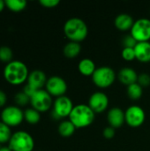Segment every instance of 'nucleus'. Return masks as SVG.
<instances>
[{
    "mask_svg": "<svg viewBox=\"0 0 150 151\" xmlns=\"http://www.w3.org/2000/svg\"><path fill=\"white\" fill-rule=\"evenodd\" d=\"M126 92H127L128 97L131 100L136 101V100H139L142 96L143 88L136 82V83H133L132 85H129L127 87Z\"/></svg>",
    "mask_w": 150,
    "mask_h": 151,
    "instance_id": "21",
    "label": "nucleus"
},
{
    "mask_svg": "<svg viewBox=\"0 0 150 151\" xmlns=\"http://www.w3.org/2000/svg\"><path fill=\"white\" fill-rule=\"evenodd\" d=\"M14 99H15L16 104L17 105H20V106H24V105L27 104L28 103H30V98L23 91L16 94Z\"/></svg>",
    "mask_w": 150,
    "mask_h": 151,
    "instance_id": "26",
    "label": "nucleus"
},
{
    "mask_svg": "<svg viewBox=\"0 0 150 151\" xmlns=\"http://www.w3.org/2000/svg\"><path fill=\"white\" fill-rule=\"evenodd\" d=\"M12 55L13 54H12V50L11 48L7 46L0 47V60L2 62H5L7 64L11 62Z\"/></svg>",
    "mask_w": 150,
    "mask_h": 151,
    "instance_id": "25",
    "label": "nucleus"
},
{
    "mask_svg": "<svg viewBox=\"0 0 150 151\" xmlns=\"http://www.w3.org/2000/svg\"><path fill=\"white\" fill-rule=\"evenodd\" d=\"M30 104L34 110L39 112H44L50 109L53 104L52 96L46 90L39 89L30 98Z\"/></svg>",
    "mask_w": 150,
    "mask_h": 151,
    "instance_id": "8",
    "label": "nucleus"
},
{
    "mask_svg": "<svg viewBox=\"0 0 150 151\" xmlns=\"http://www.w3.org/2000/svg\"><path fill=\"white\" fill-rule=\"evenodd\" d=\"M73 107L74 105L68 96H63L60 97H57V99L53 103V111L51 112V116L55 120L61 119L66 117L69 118Z\"/></svg>",
    "mask_w": 150,
    "mask_h": 151,
    "instance_id": "6",
    "label": "nucleus"
},
{
    "mask_svg": "<svg viewBox=\"0 0 150 151\" xmlns=\"http://www.w3.org/2000/svg\"><path fill=\"white\" fill-rule=\"evenodd\" d=\"M126 123L131 127H141L146 119L144 110L139 105H131L125 111Z\"/></svg>",
    "mask_w": 150,
    "mask_h": 151,
    "instance_id": "10",
    "label": "nucleus"
},
{
    "mask_svg": "<svg viewBox=\"0 0 150 151\" xmlns=\"http://www.w3.org/2000/svg\"><path fill=\"white\" fill-rule=\"evenodd\" d=\"M79 72L84 76H92L96 70L95 62L90 58H83L80 61L78 65Z\"/></svg>",
    "mask_w": 150,
    "mask_h": 151,
    "instance_id": "18",
    "label": "nucleus"
},
{
    "mask_svg": "<svg viewBox=\"0 0 150 151\" xmlns=\"http://www.w3.org/2000/svg\"><path fill=\"white\" fill-rule=\"evenodd\" d=\"M46 91L51 96L56 97H60L65 96L67 91V83L66 81L60 76H51L47 80Z\"/></svg>",
    "mask_w": 150,
    "mask_h": 151,
    "instance_id": "11",
    "label": "nucleus"
},
{
    "mask_svg": "<svg viewBox=\"0 0 150 151\" xmlns=\"http://www.w3.org/2000/svg\"><path fill=\"white\" fill-rule=\"evenodd\" d=\"M133 23H134V20H133V17L127 13L118 14L114 20L115 27L120 31L131 30L133 26Z\"/></svg>",
    "mask_w": 150,
    "mask_h": 151,
    "instance_id": "17",
    "label": "nucleus"
},
{
    "mask_svg": "<svg viewBox=\"0 0 150 151\" xmlns=\"http://www.w3.org/2000/svg\"><path fill=\"white\" fill-rule=\"evenodd\" d=\"M2 122L8 127H17L24 119V111L17 106H8L1 113Z\"/></svg>",
    "mask_w": 150,
    "mask_h": 151,
    "instance_id": "9",
    "label": "nucleus"
},
{
    "mask_svg": "<svg viewBox=\"0 0 150 151\" xmlns=\"http://www.w3.org/2000/svg\"><path fill=\"white\" fill-rule=\"evenodd\" d=\"M8 147L11 151H33L34 142L33 137L25 131H19L12 134Z\"/></svg>",
    "mask_w": 150,
    "mask_h": 151,
    "instance_id": "4",
    "label": "nucleus"
},
{
    "mask_svg": "<svg viewBox=\"0 0 150 151\" xmlns=\"http://www.w3.org/2000/svg\"><path fill=\"white\" fill-rule=\"evenodd\" d=\"M137 41L131 35H128L123 39V45L124 48H134L137 44Z\"/></svg>",
    "mask_w": 150,
    "mask_h": 151,
    "instance_id": "29",
    "label": "nucleus"
},
{
    "mask_svg": "<svg viewBox=\"0 0 150 151\" xmlns=\"http://www.w3.org/2000/svg\"><path fill=\"white\" fill-rule=\"evenodd\" d=\"M131 35L137 41V42H149L150 40V19L141 18L134 21L132 27Z\"/></svg>",
    "mask_w": 150,
    "mask_h": 151,
    "instance_id": "7",
    "label": "nucleus"
},
{
    "mask_svg": "<svg viewBox=\"0 0 150 151\" xmlns=\"http://www.w3.org/2000/svg\"><path fill=\"white\" fill-rule=\"evenodd\" d=\"M118 79L122 84L128 87L129 85H132L137 82L138 74L134 69L131 67H124L118 72Z\"/></svg>",
    "mask_w": 150,
    "mask_h": 151,
    "instance_id": "15",
    "label": "nucleus"
},
{
    "mask_svg": "<svg viewBox=\"0 0 150 151\" xmlns=\"http://www.w3.org/2000/svg\"><path fill=\"white\" fill-rule=\"evenodd\" d=\"M76 127H74V125L70 121V120H64L62 121L59 126H58V134L65 138H68L71 137L74 132H75Z\"/></svg>",
    "mask_w": 150,
    "mask_h": 151,
    "instance_id": "20",
    "label": "nucleus"
},
{
    "mask_svg": "<svg viewBox=\"0 0 150 151\" xmlns=\"http://www.w3.org/2000/svg\"><path fill=\"white\" fill-rule=\"evenodd\" d=\"M116 80V73L110 66H101L96 68L92 75L94 84L100 88L111 87Z\"/></svg>",
    "mask_w": 150,
    "mask_h": 151,
    "instance_id": "5",
    "label": "nucleus"
},
{
    "mask_svg": "<svg viewBox=\"0 0 150 151\" xmlns=\"http://www.w3.org/2000/svg\"><path fill=\"white\" fill-rule=\"evenodd\" d=\"M6 100H7V96H6L5 93L4 91L0 90V108L3 107L5 104Z\"/></svg>",
    "mask_w": 150,
    "mask_h": 151,
    "instance_id": "33",
    "label": "nucleus"
},
{
    "mask_svg": "<svg viewBox=\"0 0 150 151\" xmlns=\"http://www.w3.org/2000/svg\"><path fill=\"white\" fill-rule=\"evenodd\" d=\"M95 113L88 106V104H77L73 107L69 120L76 128H84L90 126L95 120Z\"/></svg>",
    "mask_w": 150,
    "mask_h": 151,
    "instance_id": "3",
    "label": "nucleus"
},
{
    "mask_svg": "<svg viewBox=\"0 0 150 151\" xmlns=\"http://www.w3.org/2000/svg\"><path fill=\"white\" fill-rule=\"evenodd\" d=\"M115 128L111 127H106L103 131V137L106 138V139H112L114 136H115Z\"/></svg>",
    "mask_w": 150,
    "mask_h": 151,
    "instance_id": "31",
    "label": "nucleus"
},
{
    "mask_svg": "<svg viewBox=\"0 0 150 151\" xmlns=\"http://www.w3.org/2000/svg\"><path fill=\"white\" fill-rule=\"evenodd\" d=\"M37 91V89H35L34 88H33L32 86H30V85H28V84H27L25 87H24V88H23V92L29 97V98H31L34 95V93Z\"/></svg>",
    "mask_w": 150,
    "mask_h": 151,
    "instance_id": "32",
    "label": "nucleus"
},
{
    "mask_svg": "<svg viewBox=\"0 0 150 151\" xmlns=\"http://www.w3.org/2000/svg\"><path fill=\"white\" fill-rule=\"evenodd\" d=\"M64 33L70 42H79L88 36V28L86 22L80 18H71L64 25Z\"/></svg>",
    "mask_w": 150,
    "mask_h": 151,
    "instance_id": "2",
    "label": "nucleus"
},
{
    "mask_svg": "<svg viewBox=\"0 0 150 151\" xmlns=\"http://www.w3.org/2000/svg\"><path fill=\"white\" fill-rule=\"evenodd\" d=\"M0 149H1V147H0Z\"/></svg>",
    "mask_w": 150,
    "mask_h": 151,
    "instance_id": "36",
    "label": "nucleus"
},
{
    "mask_svg": "<svg viewBox=\"0 0 150 151\" xmlns=\"http://www.w3.org/2000/svg\"><path fill=\"white\" fill-rule=\"evenodd\" d=\"M24 119L27 123L31 125H34L40 121L41 114L38 111L34 110V108H28L24 111Z\"/></svg>",
    "mask_w": 150,
    "mask_h": 151,
    "instance_id": "22",
    "label": "nucleus"
},
{
    "mask_svg": "<svg viewBox=\"0 0 150 151\" xmlns=\"http://www.w3.org/2000/svg\"><path fill=\"white\" fill-rule=\"evenodd\" d=\"M107 120L110 127L115 129L119 128L126 122L125 111L118 107H113L107 113Z\"/></svg>",
    "mask_w": 150,
    "mask_h": 151,
    "instance_id": "13",
    "label": "nucleus"
},
{
    "mask_svg": "<svg viewBox=\"0 0 150 151\" xmlns=\"http://www.w3.org/2000/svg\"><path fill=\"white\" fill-rule=\"evenodd\" d=\"M135 58L141 63L150 62V42H138L134 47Z\"/></svg>",
    "mask_w": 150,
    "mask_h": 151,
    "instance_id": "16",
    "label": "nucleus"
},
{
    "mask_svg": "<svg viewBox=\"0 0 150 151\" xmlns=\"http://www.w3.org/2000/svg\"><path fill=\"white\" fill-rule=\"evenodd\" d=\"M46 74L41 70H34L31 72L27 78V84L34 88L35 89H42L47 82Z\"/></svg>",
    "mask_w": 150,
    "mask_h": 151,
    "instance_id": "14",
    "label": "nucleus"
},
{
    "mask_svg": "<svg viewBox=\"0 0 150 151\" xmlns=\"http://www.w3.org/2000/svg\"><path fill=\"white\" fill-rule=\"evenodd\" d=\"M40 4L45 8H54L59 4V0H40Z\"/></svg>",
    "mask_w": 150,
    "mask_h": 151,
    "instance_id": "30",
    "label": "nucleus"
},
{
    "mask_svg": "<svg viewBox=\"0 0 150 151\" xmlns=\"http://www.w3.org/2000/svg\"><path fill=\"white\" fill-rule=\"evenodd\" d=\"M122 58L126 61H132L135 59L134 48H124L122 50Z\"/></svg>",
    "mask_w": 150,
    "mask_h": 151,
    "instance_id": "27",
    "label": "nucleus"
},
{
    "mask_svg": "<svg viewBox=\"0 0 150 151\" xmlns=\"http://www.w3.org/2000/svg\"><path fill=\"white\" fill-rule=\"evenodd\" d=\"M28 69L21 61L13 60L8 63L4 69V79L11 85H19L27 81Z\"/></svg>",
    "mask_w": 150,
    "mask_h": 151,
    "instance_id": "1",
    "label": "nucleus"
},
{
    "mask_svg": "<svg viewBox=\"0 0 150 151\" xmlns=\"http://www.w3.org/2000/svg\"><path fill=\"white\" fill-rule=\"evenodd\" d=\"M11 135L12 134L11 131V127L1 121L0 122V144L9 142L11 138Z\"/></svg>",
    "mask_w": 150,
    "mask_h": 151,
    "instance_id": "24",
    "label": "nucleus"
},
{
    "mask_svg": "<svg viewBox=\"0 0 150 151\" xmlns=\"http://www.w3.org/2000/svg\"><path fill=\"white\" fill-rule=\"evenodd\" d=\"M5 6L12 12H21L27 6L25 0H6L4 1Z\"/></svg>",
    "mask_w": 150,
    "mask_h": 151,
    "instance_id": "23",
    "label": "nucleus"
},
{
    "mask_svg": "<svg viewBox=\"0 0 150 151\" xmlns=\"http://www.w3.org/2000/svg\"><path fill=\"white\" fill-rule=\"evenodd\" d=\"M0 151H11V150L9 147H1Z\"/></svg>",
    "mask_w": 150,
    "mask_h": 151,
    "instance_id": "35",
    "label": "nucleus"
},
{
    "mask_svg": "<svg viewBox=\"0 0 150 151\" xmlns=\"http://www.w3.org/2000/svg\"><path fill=\"white\" fill-rule=\"evenodd\" d=\"M81 51V46L79 42H67L63 50L64 55L67 58H75L79 56Z\"/></svg>",
    "mask_w": 150,
    "mask_h": 151,
    "instance_id": "19",
    "label": "nucleus"
},
{
    "mask_svg": "<svg viewBox=\"0 0 150 151\" xmlns=\"http://www.w3.org/2000/svg\"><path fill=\"white\" fill-rule=\"evenodd\" d=\"M109 105V97L103 92H95L88 100V106L95 113H102L106 111Z\"/></svg>",
    "mask_w": 150,
    "mask_h": 151,
    "instance_id": "12",
    "label": "nucleus"
},
{
    "mask_svg": "<svg viewBox=\"0 0 150 151\" xmlns=\"http://www.w3.org/2000/svg\"><path fill=\"white\" fill-rule=\"evenodd\" d=\"M137 83L142 88L149 87L150 85V75L148 73H141L138 75Z\"/></svg>",
    "mask_w": 150,
    "mask_h": 151,
    "instance_id": "28",
    "label": "nucleus"
},
{
    "mask_svg": "<svg viewBox=\"0 0 150 151\" xmlns=\"http://www.w3.org/2000/svg\"><path fill=\"white\" fill-rule=\"evenodd\" d=\"M4 6H5V4H4V1H2V0H0V12H1L4 10Z\"/></svg>",
    "mask_w": 150,
    "mask_h": 151,
    "instance_id": "34",
    "label": "nucleus"
}]
</instances>
